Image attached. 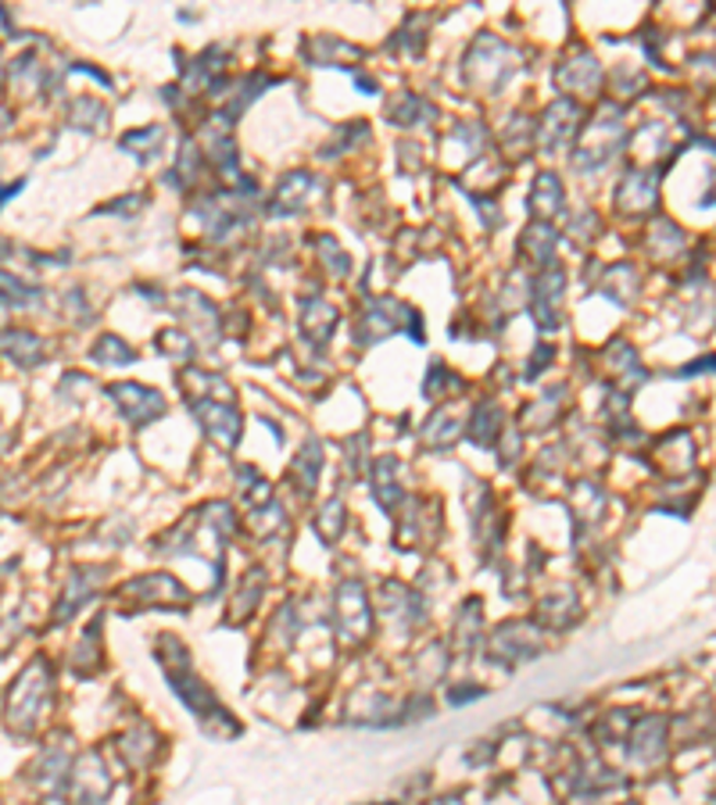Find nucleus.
Segmentation results:
<instances>
[]
</instances>
